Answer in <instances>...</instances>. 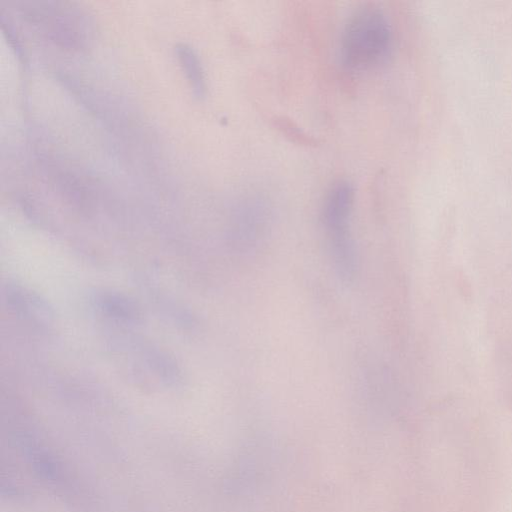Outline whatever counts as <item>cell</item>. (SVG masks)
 <instances>
[{
  "instance_id": "2",
  "label": "cell",
  "mask_w": 512,
  "mask_h": 512,
  "mask_svg": "<svg viewBox=\"0 0 512 512\" xmlns=\"http://www.w3.org/2000/svg\"><path fill=\"white\" fill-rule=\"evenodd\" d=\"M353 203V186L346 180H338L327 191L322 207V222L331 260L337 275L344 282L354 279L358 267L350 231Z\"/></svg>"
},
{
  "instance_id": "1",
  "label": "cell",
  "mask_w": 512,
  "mask_h": 512,
  "mask_svg": "<svg viewBox=\"0 0 512 512\" xmlns=\"http://www.w3.org/2000/svg\"><path fill=\"white\" fill-rule=\"evenodd\" d=\"M391 43V25L383 10L364 5L344 25L340 41L342 63L352 71L371 68L387 57Z\"/></svg>"
},
{
  "instance_id": "3",
  "label": "cell",
  "mask_w": 512,
  "mask_h": 512,
  "mask_svg": "<svg viewBox=\"0 0 512 512\" xmlns=\"http://www.w3.org/2000/svg\"><path fill=\"white\" fill-rule=\"evenodd\" d=\"M179 57L182 59V63L184 64L195 93L202 95L205 90V83L203 71L197 56L193 50L183 45L179 48Z\"/></svg>"
}]
</instances>
